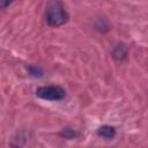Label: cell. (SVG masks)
<instances>
[{
  "label": "cell",
  "mask_w": 148,
  "mask_h": 148,
  "mask_svg": "<svg viewBox=\"0 0 148 148\" xmlns=\"http://www.w3.org/2000/svg\"><path fill=\"white\" fill-rule=\"evenodd\" d=\"M45 17L50 27H60L68 21L69 15L60 1H52L46 7Z\"/></svg>",
  "instance_id": "obj_1"
},
{
  "label": "cell",
  "mask_w": 148,
  "mask_h": 148,
  "mask_svg": "<svg viewBox=\"0 0 148 148\" xmlns=\"http://www.w3.org/2000/svg\"><path fill=\"white\" fill-rule=\"evenodd\" d=\"M36 96L45 101H61L66 96L65 89L59 86H44L36 89Z\"/></svg>",
  "instance_id": "obj_2"
},
{
  "label": "cell",
  "mask_w": 148,
  "mask_h": 148,
  "mask_svg": "<svg viewBox=\"0 0 148 148\" xmlns=\"http://www.w3.org/2000/svg\"><path fill=\"white\" fill-rule=\"evenodd\" d=\"M97 134L104 139H113L116 136V128L110 125H103L98 127Z\"/></svg>",
  "instance_id": "obj_3"
},
{
  "label": "cell",
  "mask_w": 148,
  "mask_h": 148,
  "mask_svg": "<svg viewBox=\"0 0 148 148\" xmlns=\"http://www.w3.org/2000/svg\"><path fill=\"white\" fill-rule=\"evenodd\" d=\"M127 53H128L127 46L124 45V44H119V45H117V46L114 47V50H113V52H112V56H113V58H114L116 60L121 61V60H124V59L127 57Z\"/></svg>",
  "instance_id": "obj_4"
},
{
  "label": "cell",
  "mask_w": 148,
  "mask_h": 148,
  "mask_svg": "<svg viewBox=\"0 0 148 148\" xmlns=\"http://www.w3.org/2000/svg\"><path fill=\"white\" fill-rule=\"evenodd\" d=\"M59 134H60L62 138H65V139H75L76 136L80 135V133H79L77 131H75V130H73V128H69V127H66V128L61 130V132H60Z\"/></svg>",
  "instance_id": "obj_5"
},
{
  "label": "cell",
  "mask_w": 148,
  "mask_h": 148,
  "mask_svg": "<svg viewBox=\"0 0 148 148\" xmlns=\"http://www.w3.org/2000/svg\"><path fill=\"white\" fill-rule=\"evenodd\" d=\"M28 71H29L30 75H32V76H35V77H42V76H43V71H42L39 67H37V66L30 65V66L28 67Z\"/></svg>",
  "instance_id": "obj_6"
}]
</instances>
